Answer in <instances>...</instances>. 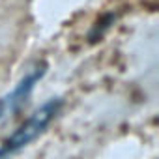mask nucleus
<instances>
[{
  "label": "nucleus",
  "mask_w": 159,
  "mask_h": 159,
  "mask_svg": "<svg viewBox=\"0 0 159 159\" xmlns=\"http://www.w3.org/2000/svg\"><path fill=\"white\" fill-rule=\"evenodd\" d=\"M60 107H62V101H60V99H51V101L45 103L41 109H38L36 112H32V114L2 142V146H0V159L17 153L19 150L26 148L32 140H36V139L45 131V127L52 122V118L58 114Z\"/></svg>",
  "instance_id": "nucleus-1"
},
{
  "label": "nucleus",
  "mask_w": 159,
  "mask_h": 159,
  "mask_svg": "<svg viewBox=\"0 0 159 159\" xmlns=\"http://www.w3.org/2000/svg\"><path fill=\"white\" fill-rule=\"evenodd\" d=\"M43 75V67H36L26 79H23V81L13 88L11 94H8L2 101H0V122H2L6 116L13 114L26 99V96L30 94V90L34 88V83L38 81V79Z\"/></svg>",
  "instance_id": "nucleus-2"
}]
</instances>
